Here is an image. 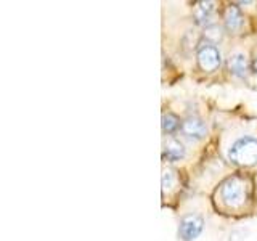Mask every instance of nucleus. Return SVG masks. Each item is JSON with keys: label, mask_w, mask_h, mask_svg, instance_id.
I'll list each match as a JSON object with an SVG mask.
<instances>
[{"label": "nucleus", "mask_w": 257, "mask_h": 241, "mask_svg": "<svg viewBox=\"0 0 257 241\" xmlns=\"http://www.w3.org/2000/svg\"><path fill=\"white\" fill-rule=\"evenodd\" d=\"M254 69L257 71V58H255V61H254Z\"/></svg>", "instance_id": "f8f14e48"}, {"label": "nucleus", "mask_w": 257, "mask_h": 241, "mask_svg": "<svg viewBox=\"0 0 257 241\" xmlns=\"http://www.w3.org/2000/svg\"><path fill=\"white\" fill-rule=\"evenodd\" d=\"M182 134L190 140H204L209 134V129L204 119L199 116H188L182 123Z\"/></svg>", "instance_id": "39448f33"}, {"label": "nucleus", "mask_w": 257, "mask_h": 241, "mask_svg": "<svg viewBox=\"0 0 257 241\" xmlns=\"http://www.w3.org/2000/svg\"><path fill=\"white\" fill-rule=\"evenodd\" d=\"M196 60L199 68L206 72H214L222 63V53L219 50V47L212 42H203L199 44L198 52H196Z\"/></svg>", "instance_id": "7ed1b4c3"}, {"label": "nucleus", "mask_w": 257, "mask_h": 241, "mask_svg": "<svg viewBox=\"0 0 257 241\" xmlns=\"http://www.w3.org/2000/svg\"><path fill=\"white\" fill-rule=\"evenodd\" d=\"M163 155H164V159H167L169 163H177V161H182L187 156V148H185V145L180 140L167 139L164 142Z\"/></svg>", "instance_id": "0eeeda50"}, {"label": "nucleus", "mask_w": 257, "mask_h": 241, "mask_svg": "<svg viewBox=\"0 0 257 241\" xmlns=\"http://www.w3.org/2000/svg\"><path fill=\"white\" fill-rule=\"evenodd\" d=\"M223 26L228 34H238L244 26V15L236 5H228L223 13Z\"/></svg>", "instance_id": "423d86ee"}, {"label": "nucleus", "mask_w": 257, "mask_h": 241, "mask_svg": "<svg viewBox=\"0 0 257 241\" xmlns=\"http://www.w3.org/2000/svg\"><path fill=\"white\" fill-rule=\"evenodd\" d=\"M249 180L243 175L227 177L219 188V203L225 211H241L249 201Z\"/></svg>", "instance_id": "f257e3e1"}, {"label": "nucleus", "mask_w": 257, "mask_h": 241, "mask_svg": "<svg viewBox=\"0 0 257 241\" xmlns=\"http://www.w3.org/2000/svg\"><path fill=\"white\" fill-rule=\"evenodd\" d=\"M215 12V4L214 2H198L196 7L193 8V16L198 24H203V26H209L212 24V16Z\"/></svg>", "instance_id": "1a4fd4ad"}, {"label": "nucleus", "mask_w": 257, "mask_h": 241, "mask_svg": "<svg viewBox=\"0 0 257 241\" xmlns=\"http://www.w3.org/2000/svg\"><path fill=\"white\" fill-rule=\"evenodd\" d=\"M204 228V219L199 214H185L179 223V238L182 241L196 239Z\"/></svg>", "instance_id": "20e7f679"}, {"label": "nucleus", "mask_w": 257, "mask_h": 241, "mask_svg": "<svg viewBox=\"0 0 257 241\" xmlns=\"http://www.w3.org/2000/svg\"><path fill=\"white\" fill-rule=\"evenodd\" d=\"M179 131H182V123L172 112H164L163 114V132L167 135H175Z\"/></svg>", "instance_id": "9d476101"}, {"label": "nucleus", "mask_w": 257, "mask_h": 241, "mask_svg": "<svg viewBox=\"0 0 257 241\" xmlns=\"http://www.w3.org/2000/svg\"><path fill=\"white\" fill-rule=\"evenodd\" d=\"M247 68H249V63H247V55L244 52L236 50L230 55L228 69L231 74H235L238 77H244L247 74Z\"/></svg>", "instance_id": "6e6552de"}, {"label": "nucleus", "mask_w": 257, "mask_h": 241, "mask_svg": "<svg viewBox=\"0 0 257 241\" xmlns=\"http://www.w3.org/2000/svg\"><path fill=\"white\" fill-rule=\"evenodd\" d=\"M204 37H206L207 42L215 44V42H219V40H222V37H223V29L219 26V24L212 23V24H209V26L204 29Z\"/></svg>", "instance_id": "9b49d317"}, {"label": "nucleus", "mask_w": 257, "mask_h": 241, "mask_svg": "<svg viewBox=\"0 0 257 241\" xmlns=\"http://www.w3.org/2000/svg\"><path fill=\"white\" fill-rule=\"evenodd\" d=\"M228 159L231 164L239 167L257 166V139L251 135L236 139L228 148Z\"/></svg>", "instance_id": "f03ea898"}]
</instances>
